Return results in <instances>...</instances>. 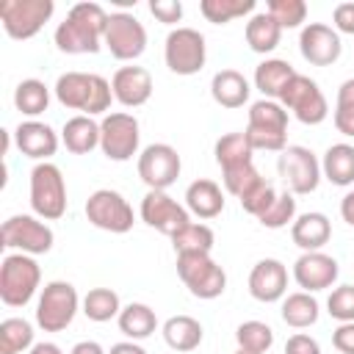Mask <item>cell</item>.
Here are the masks:
<instances>
[{
  "label": "cell",
  "mask_w": 354,
  "mask_h": 354,
  "mask_svg": "<svg viewBox=\"0 0 354 354\" xmlns=\"http://www.w3.org/2000/svg\"><path fill=\"white\" fill-rule=\"evenodd\" d=\"M235 354H257V351H246V348H238Z\"/></svg>",
  "instance_id": "54"
},
{
  "label": "cell",
  "mask_w": 354,
  "mask_h": 354,
  "mask_svg": "<svg viewBox=\"0 0 354 354\" xmlns=\"http://www.w3.org/2000/svg\"><path fill=\"white\" fill-rule=\"evenodd\" d=\"M77 307H80V299H77L75 285L72 282H64V279H53L39 293L36 324L44 332H64L75 321Z\"/></svg>",
  "instance_id": "6"
},
{
  "label": "cell",
  "mask_w": 354,
  "mask_h": 354,
  "mask_svg": "<svg viewBox=\"0 0 354 354\" xmlns=\"http://www.w3.org/2000/svg\"><path fill=\"white\" fill-rule=\"evenodd\" d=\"M185 207L199 218H216L224 210V191L218 183L202 177L185 188Z\"/></svg>",
  "instance_id": "24"
},
{
  "label": "cell",
  "mask_w": 354,
  "mask_h": 354,
  "mask_svg": "<svg viewBox=\"0 0 354 354\" xmlns=\"http://www.w3.org/2000/svg\"><path fill=\"white\" fill-rule=\"evenodd\" d=\"M55 100L64 108L80 111L83 116H94L111 108L113 91L102 75L94 72H64L55 80Z\"/></svg>",
  "instance_id": "2"
},
{
  "label": "cell",
  "mask_w": 354,
  "mask_h": 354,
  "mask_svg": "<svg viewBox=\"0 0 354 354\" xmlns=\"http://www.w3.org/2000/svg\"><path fill=\"white\" fill-rule=\"evenodd\" d=\"M321 174L332 183V185H351L354 183V147L340 141V144H332L326 152H324V160H321Z\"/></svg>",
  "instance_id": "28"
},
{
  "label": "cell",
  "mask_w": 354,
  "mask_h": 354,
  "mask_svg": "<svg viewBox=\"0 0 354 354\" xmlns=\"http://www.w3.org/2000/svg\"><path fill=\"white\" fill-rule=\"evenodd\" d=\"M299 50H301V58L313 66H332L340 53H343V44H340V33L324 22H307L299 33Z\"/></svg>",
  "instance_id": "18"
},
{
  "label": "cell",
  "mask_w": 354,
  "mask_h": 354,
  "mask_svg": "<svg viewBox=\"0 0 354 354\" xmlns=\"http://www.w3.org/2000/svg\"><path fill=\"white\" fill-rule=\"evenodd\" d=\"M277 102L285 111H290L301 124H321L329 116V105H326V97L318 88V83L299 72L288 80V86L282 88Z\"/></svg>",
  "instance_id": "7"
},
{
  "label": "cell",
  "mask_w": 354,
  "mask_h": 354,
  "mask_svg": "<svg viewBox=\"0 0 354 354\" xmlns=\"http://www.w3.org/2000/svg\"><path fill=\"white\" fill-rule=\"evenodd\" d=\"M332 346L340 354H354V321H346L332 332Z\"/></svg>",
  "instance_id": "48"
},
{
  "label": "cell",
  "mask_w": 354,
  "mask_h": 354,
  "mask_svg": "<svg viewBox=\"0 0 354 354\" xmlns=\"http://www.w3.org/2000/svg\"><path fill=\"white\" fill-rule=\"evenodd\" d=\"M61 141L72 155H88L91 149L100 147V124L91 116H72L66 119L64 130H61Z\"/></svg>",
  "instance_id": "26"
},
{
  "label": "cell",
  "mask_w": 354,
  "mask_h": 354,
  "mask_svg": "<svg viewBox=\"0 0 354 354\" xmlns=\"http://www.w3.org/2000/svg\"><path fill=\"white\" fill-rule=\"evenodd\" d=\"M108 25V11L100 3H75L66 19L55 28V47L66 55H86L100 53L102 36Z\"/></svg>",
  "instance_id": "1"
},
{
  "label": "cell",
  "mask_w": 354,
  "mask_h": 354,
  "mask_svg": "<svg viewBox=\"0 0 354 354\" xmlns=\"http://www.w3.org/2000/svg\"><path fill=\"white\" fill-rule=\"evenodd\" d=\"M41 268L30 254L11 252L0 263V299L6 307H25L39 290Z\"/></svg>",
  "instance_id": "4"
},
{
  "label": "cell",
  "mask_w": 354,
  "mask_h": 354,
  "mask_svg": "<svg viewBox=\"0 0 354 354\" xmlns=\"http://www.w3.org/2000/svg\"><path fill=\"white\" fill-rule=\"evenodd\" d=\"M53 11H55L53 0H3L0 22L11 39L25 41V39H33L44 28V22L53 17Z\"/></svg>",
  "instance_id": "10"
},
{
  "label": "cell",
  "mask_w": 354,
  "mask_h": 354,
  "mask_svg": "<svg viewBox=\"0 0 354 354\" xmlns=\"http://www.w3.org/2000/svg\"><path fill=\"white\" fill-rule=\"evenodd\" d=\"M340 216L348 227H354V191H348L343 199H340Z\"/></svg>",
  "instance_id": "51"
},
{
  "label": "cell",
  "mask_w": 354,
  "mask_h": 354,
  "mask_svg": "<svg viewBox=\"0 0 354 354\" xmlns=\"http://www.w3.org/2000/svg\"><path fill=\"white\" fill-rule=\"evenodd\" d=\"M340 268L337 260L324 254V252H304L296 263H293V279L301 290L315 293V290H326L335 285Z\"/></svg>",
  "instance_id": "19"
},
{
  "label": "cell",
  "mask_w": 354,
  "mask_h": 354,
  "mask_svg": "<svg viewBox=\"0 0 354 354\" xmlns=\"http://www.w3.org/2000/svg\"><path fill=\"white\" fill-rule=\"evenodd\" d=\"M213 155H216V163L221 169H232V166H241V163H252L254 149L249 147V141H246L243 133H224L216 141Z\"/></svg>",
  "instance_id": "36"
},
{
  "label": "cell",
  "mask_w": 354,
  "mask_h": 354,
  "mask_svg": "<svg viewBox=\"0 0 354 354\" xmlns=\"http://www.w3.org/2000/svg\"><path fill=\"white\" fill-rule=\"evenodd\" d=\"M141 221L171 238L185 224H191V213L166 191H147L141 199Z\"/></svg>",
  "instance_id": "17"
},
{
  "label": "cell",
  "mask_w": 354,
  "mask_h": 354,
  "mask_svg": "<svg viewBox=\"0 0 354 354\" xmlns=\"http://www.w3.org/2000/svg\"><path fill=\"white\" fill-rule=\"evenodd\" d=\"M14 141H17V149L25 155V158H33V160H50L55 152H58V133L39 122V119H28V122H19L17 130H14Z\"/></svg>",
  "instance_id": "22"
},
{
  "label": "cell",
  "mask_w": 354,
  "mask_h": 354,
  "mask_svg": "<svg viewBox=\"0 0 354 354\" xmlns=\"http://www.w3.org/2000/svg\"><path fill=\"white\" fill-rule=\"evenodd\" d=\"M108 354H147L136 340H122V343H113Z\"/></svg>",
  "instance_id": "52"
},
{
  "label": "cell",
  "mask_w": 354,
  "mask_h": 354,
  "mask_svg": "<svg viewBox=\"0 0 354 354\" xmlns=\"http://www.w3.org/2000/svg\"><path fill=\"white\" fill-rule=\"evenodd\" d=\"M14 105L25 116H39L50 105V88L41 80H36V77L19 80L17 88H14Z\"/></svg>",
  "instance_id": "35"
},
{
  "label": "cell",
  "mask_w": 354,
  "mask_h": 354,
  "mask_svg": "<svg viewBox=\"0 0 354 354\" xmlns=\"http://www.w3.org/2000/svg\"><path fill=\"white\" fill-rule=\"evenodd\" d=\"M116 321H119V332L130 340H144L158 329L155 310L149 304H141V301H130L127 307H122Z\"/></svg>",
  "instance_id": "30"
},
{
  "label": "cell",
  "mask_w": 354,
  "mask_h": 354,
  "mask_svg": "<svg viewBox=\"0 0 354 354\" xmlns=\"http://www.w3.org/2000/svg\"><path fill=\"white\" fill-rule=\"evenodd\" d=\"M243 36H246V44H249L254 53L266 55V53L277 50L279 39H282V28L277 25V19H274L268 11H260V14H252V17H249Z\"/></svg>",
  "instance_id": "29"
},
{
  "label": "cell",
  "mask_w": 354,
  "mask_h": 354,
  "mask_svg": "<svg viewBox=\"0 0 354 354\" xmlns=\"http://www.w3.org/2000/svg\"><path fill=\"white\" fill-rule=\"evenodd\" d=\"M138 141H141V127L133 113L116 111L100 122V149L108 160L116 163L130 160L138 152Z\"/></svg>",
  "instance_id": "11"
},
{
  "label": "cell",
  "mask_w": 354,
  "mask_h": 354,
  "mask_svg": "<svg viewBox=\"0 0 354 354\" xmlns=\"http://www.w3.org/2000/svg\"><path fill=\"white\" fill-rule=\"evenodd\" d=\"M202 324L191 315H171L163 324V340L174 351H194L202 343Z\"/></svg>",
  "instance_id": "31"
},
{
  "label": "cell",
  "mask_w": 354,
  "mask_h": 354,
  "mask_svg": "<svg viewBox=\"0 0 354 354\" xmlns=\"http://www.w3.org/2000/svg\"><path fill=\"white\" fill-rule=\"evenodd\" d=\"M213 243H216L213 230L199 221H191L180 232L171 235V246L177 254H210Z\"/></svg>",
  "instance_id": "33"
},
{
  "label": "cell",
  "mask_w": 354,
  "mask_h": 354,
  "mask_svg": "<svg viewBox=\"0 0 354 354\" xmlns=\"http://www.w3.org/2000/svg\"><path fill=\"white\" fill-rule=\"evenodd\" d=\"M249 80L238 69H218L210 80V94L221 108H241L249 100Z\"/></svg>",
  "instance_id": "25"
},
{
  "label": "cell",
  "mask_w": 354,
  "mask_h": 354,
  "mask_svg": "<svg viewBox=\"0 0 354 354\" xmlns=\"http://www.w3.org/2000/svg\"><path fill=\"white\" fill-rule=\"evenodd\" d=\"M183 160L171 144H149L138 155V177L149 191H166L177 183Z\"/></svg>",
  "instance_id": "16"
},
{
  "label": "cell",
  "mask_w": 354,
  "mask_h": 354,
  "mask_svg": "<svg viewBox=\"0 0 354 354\" xmlns=\"http://www.w3.org/2000/svg\"><path fill=\"white\" fill-rule=\"evenodd\" d=\"M296 75V69L282 58H266L254 66V88L263 94V100H279L288 80Z\"/></svg>",
  "instance_id": "27"
},
{
  "label": "cell",
  "mask_w": 354,
  "mask_h": 354,
  "mask_svg": "<svg viewBox=\"0 0 354 354\" xmlns=\"http://www.w3.org/2000/svg\"><path fill=\"white\" fill-rule=\"evenodd\" d=\"M268 14L277 19L282 30L299 28L307 19V3L304 0H268Z\"/></svg>",
  "instance_id": "42"
},
{
  "label": "cell",
  "mask_w": 354,
  "mask_h": 354,
  "mask_svg": "<svg viewBox=\"0 0 354 354\" xmlns=\"http://www.w3.org/2000/svg\"><path fill=\"white\" fill-rule=\"evenodd\" d=\"M163 58H166V66L174 75H185V77L196 75L205 66V58H207L205 36L199 30H194V28H174L166 36Z\"/></svg>",
  "instance_id": "13"
},
{
  "label": "cell",
  "mask_w": 354,
  "mask_h": 354,
  "mask_svg": "<svg viewBox=\"0 0 354 354\" xmlns=\"http://www.w3.org/2000/svg\"><path fill=\"white\" fill-rule=\"evenodd\" d=\"M293 218H296V196L290 191H282V194H277L274 205L257 221L263 227H268V230H282V227L293 224Z\"/></svg>",
  "instance_id": "41"
},
{
  "label": "cell",
  "mask_w": 354,
  "mask_h": 354,
  "mask_svg": "<svg viewBox=\"0 0 354 354\" xmlns=\"http://www.w3.org/2000/svg\"><path fill=\"white\" fill-rule=\"evenodd\" d=\"M30 207L44 221H55L66 213V183L61 169L50 160L30 169Z\"/></svg>",
  "instance_id": "5"
},
{
  "label": "cell",
  "mask_w": 354,
  "mask_h": 354,
  "mask_svg": "<svg viewBox=\"0 0 354 354\" xmlns=\"http://www.w3.org/2000/svg\"><path fill=\"white\" fill-rule=\"evenodd\" d=\"M335 30L337 33H351L354 36V3H337L332 11Z\"/></svg>",
  "instance_id": "47"
},
{
  "label": "cell",
  "mask_w": 354,
  "mask_h": 354,
  "mask_svg": "<svg viewBox=\"0 0 354 354\" xmlns=\"http://www.w3.org/2000/svg\"><path fill=\"white\" fill-rule=\"evenodd\" d=\"M285 354H321V346L315 337L304 335V332H296L288 337L285 343Z\"/></svg>",
  "instance_id": "46"
},
{
  "label": "cell",
  "mask_w": 354,
  "mask_h": 354,
  "mask_svg": "<svg viewBox=\"0 0 354 354\" xmlns=\"http://www.w3.org/2000/svg\"><path fill=\"white\" fill-rule=\"evenodd\" d=\"M199 11L207 22L213 25H227L243 14H252L254 11V0H202L199 3Z\"/></svg>",
  "instance_id": "38"
},
{
  "label": "cell",
  "mask_w": 354,
  "mask_h": 354,
  "mask_svg": "<svg viewBox=\"0 0 354 354\" xmlns=\"http://www.w3.org/2000/svg\"><path fill=\"white\" fill-rule=\"evenodd\" d=\"M177 274L196 299H218L227 288L224 268L210 254H177Z\"/></svg>",
  "instance_id": "8"
},
{
  "label": "cell",
  "mask_w": 354,
  "mask_h": 354,
  "mask_svg": "<svg viewBox=\"0 0 354 354\" xmlns=\"http://www.w3.org/2000/svg\"><path fill=\"white\" fill-rule=\"evenodd\" d=\"M33 343V326L25 318H6L0 324V354H22L30 351Z\"/></svg>",
  "instance_id": "37"
},
{
  "label": "cell",
  "mask_w": 354,
  "mask_h": 354,
  "mask_svg": "<svg viewBox=\"0 0 354 354\" xmlns=\"http://www.w3.org/2000/svg\"><path fill=\"white\" fill-rule=\"evenodd\" d=\"M252 149L282 152L288 147V111L277 100H257L249 105V124L243 130Z\"/></svg>",
  "instance_id": "3"
},
{
  "label": "cell",
  "mask_w": 354,
  "mask_h": 354,
  "mask_svg": "<svg viewBox=\"0 0 354 354\" xmlns=\"http://www.w3.org/2000/svg\"><path fill=\"white\" fill-rule=\"evenodd\" d=\"M274 199H277V191H274V185L263 177L252 191H246V194L241 196V207H243L249 216L260 218V216L274 205Z\"/></svg>",
  "instance_id": "43"
},
{
  "label": "cell",
  "mask_w": 354,
  "mask_h": 354,
  "mask_svg": "<svg viewBox=\"0 0 354 354\" xmlns=\"http://www.w3.org/2000/svg\"><path fill=\"white\" fill-rule=\"evenodd\" d=\"M122 304H119V293L111 288H91L83 296V315L94 324H105L111 318H119Z\"/></svg>",
  "instance_id": "34"
},
{
  "label": "cell",
  "mask_w": 354,
  "mask_h": 354,
  "mask_svg": "<svg viewBox=\"0 0 354 354\" xmlns=\"http://www.w3.org/2000/svg\"><path fill=\"white\" fill-rule=\"evenodd\" d=\"M149 14L163 25H174L183 19V3L180 0H149Z\"/></svg>",
  "instance_id": "45"
},
{
  "label": "cell",
  "mask_w": 354,
  "mask_h": 354,
  "mask_svg": "<svg viewBox=\"0 0 354 354\" xmlns=\"http://www.w3.org/2000/svg\"><path fill=\"white\" fill-rule=\"evenodd\" d=\"M102 44L111 50V55L116 61H136L147 50V30L133 14L113 11V14H108Z\"/></svg>",
  "instance_id": "15"
},
{
  "label": "cell",
  "mask_w": 354,
  "mask_h": 354,
  "mask_svg": "<svg viewBox=\"0 0 354 354\" xmlns=\"http://www.w3.org/2000/svg\"><path fill=\"white\" fill-rule=\"evenodd\" d=\"M282 321L293 329H307L318 321V301L313 299V293L307 290H299V293H290L282 299Z\"/></svg>",
  "instance_id": "32"
},
{
  "label": "cell",
  "mask_w": 354,
  "mask_h": 354,
  "mask_svg": "<svg viewBox=\"0 0 354 354\" xmlns=\"http://www.w3.org/2000/svg\"><path fill=\"white\" fill-rule=\"evenodd\" d=\"M260 171L254 169V160L252 163H241V166H232V169H221V183L227 188V194L232 196H243L246 191H252L257 183H260Z\"/></svg>",
  "instance_id": "40"
},
{
  "label": "cell",
  "mask_w": 354,
  "mask_h": 354,
  "mask_svg": "<svg viewBox=\"0 0 354 354\" xmlns=\"http://www.w3.org/2000/svg\"><path fill=\"white\" fill-rule=\"evenodd\" d=\"M86 218L97 230L116 232V235L130 232L133 230V221H136L130 202L119 191H111V188H100V191H94L86 199Z\"/></svg>",
  "instance_id": "14"
},
{
  "label": "cell",
  "mask_w": 354,
  "mask_h": 354,
  "mask_svg": "<svg viewBox=\"0 0 354 354\" xmlns=\"http://www.w3.org/2000/svg\"><path fill=\"white\" fill-rule=\"evenodd\" d=\"M335 108L354 111V77H348V80L340 83V88H337V105Z\"/></svg>",
  "instance_id": "49"
},
{
  "label": "cell",
  "mask_w": 354,
  "mask_h": 354,
  "mask_svg": "<svg viewBox=\"0 0 354 354\" xmlns=\"http://www.w3.org/2000/svg\"><path fill=\"white\" fill-rule=\"evenodd\" d=\"M285 290H288V268H285V263H279L274 257L257 260L252 274H249L252 299H257L263 304H271V301L285 299Z\"/></svg>",
  "instance_id": "20"
},
{
  "label": "cell",
  "mask_w": 354,
  "mask_h": 354,
  "mask_svg": "<svg viewBox=\"0 0 354 354\" xmlns=\"http://www.w3.org/2000/svg\"><path fill=\"white\" fill-rule=\"evenodd\" d=\"M235 340H238V348L266 354L274 346V329L263 321H243L235 329Z\"/></svg>",
  "instance_id": "39"
},
{
  "label": "cell",
  "mask_w": 354,
  "mask_h": 354,
  "mask_svg": "<svg viewBox=\"0 0 354 354\" xmlns=\"http://www.w3.org/2000/svg\"><path fill=\"white\" fill-rule=\"evenodd\" d=\"M113 100L124 108H138L152 97V75L144 66H119L111 77Z\"/></svg>",
  "instance_id": "21"
},
{
  "label": "cell",
  "mask_w": 354,
  "mask_h": 354,
  "mask_svg": "<svg viewBox=\"0 0 354 354\" xmlns=\"http://www.w3.org/2000/svg\"><path fill=\"white\" fill-rule=\"evenodd\" d=\"M326 313L340 324L354 321V285H337L326 299Z\"/></svg>",
  "instance_id": "44"
},
{
  "label": "cell",
  "mask_w": 354,
  "mask_h": 354,
  "mask_svg": "<svg viewBox=\"0 0 354 354\" xmlns=\"http://www.w3.org/2000/svg\"><path fill=\"white\" fill-rule=\"evenodd\" d=\"M53 230L36 218V216H28V213H19V216H11L3 221V230H0V246L3 249H17L22 254H47L53 249Z\"/></svg>",
  "instance_id": "9"
},
{
  "label": "cell",
  "mask_w": 354,
  "mask_h": 354,
  "mask_svg": "<svg viewBox=\"0 0 354 354\" xmlns=\"http://www.w3.org/2000/svg\"><path fill=\"white\" fill-rule=\"evenodd\" d=\"M277 171L285 183V191H290L293 196H301V194H313L321 183V163L318 158L313 155V149L307 147H285L279 152V160H277Z\"/></svg>",
  "instance_id": "12"
},
{
  "label": "cell",
  "mask_w": 354,
  "mask_h": 354,
  "mask_svg": "<svg viewBox=\"0 0 354 354\" xmlns=\"http://www.w3.org/2000/svg\"><path fill=\"white\" fill-rule=\"evenodd\" d=\"M69 354H108L97 340H80V343H75L72 346V351Z\"/></svg>",
  "instance_id": "50"
},
{
  "label": "cell",
  "mask_w": 354,
  "mask_h": 354,
  "mask_svg": "<svg viewBox=\"0 0 354 354\" xmlns=\"http://www.w3.org/2000/svg\"><path fill=\"white\" fill-rule=\"evenodd\" d=\"M28 354H64V351H61L55 343H50V340H41V343H36V346H33Z\"/></svg>",
  "instance_id": "53"
},
{
  "label": "cell",
  "mask_w": 354,
  "mask_h": 354,
  "mask_svg": "<svg viewBox=\"0 0 354 354\" xmlns=\"http://www.w3.org/2000/svg\"><path fill=\"white\" fill-rule=\"evenodd\" d=\"M290 238L301 252H321V246L329 243V238H332V224L324 213L310 210V213H301L293 218Z\"/></svg>",
  "instance_id": "23"
}]
</instances>
